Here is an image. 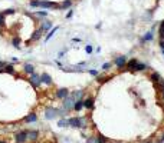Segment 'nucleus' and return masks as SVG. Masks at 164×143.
I'll list each match as a JSON object with an SVG mask.
<instances>
[{
	"instance_id": "47",
	"label": "nucleus",
	"mask_w": 164,
	"mask_h": 143,
	"mask_svg": "<svg viewBox=\"0 0 164 143\" xmlns=\"http://www.w3.org/2000/svg\"><path fill=\"white\" fill-rule=\"evenodd\" d=\"M163 55H164V49H163Z\"/></svg>"
},
{
	"instance_id": "13",
	"label": "nucleus",
	"mask_w": 164,
	"mask_h": 143,
	"mask_svg": "<svg viewBox=\"0 0 164 143\" xmlns=\"http://www.w3.org/2000/svg\"><path fill=\"white\" fill-rule=\"evenodd\" d=\"M137 63H138V59H135V57H132V59H130V60L127 62V65H125V67H127L128 70H131V72H134V69H135V66H137Z\"/></svg>"
},
{
	"instance_id": "37",
	"label": "nucleus",
	"mask_w": 164,
	"mask_h": 143,
	"mask_svg": "<svg viewBox=\"0 0 164 143\" xmlns=\"http://www.w3.org/2000/svg\"><path fill=\"white\" fill-rule=\"evenodd\" d=\"M85 52H87L88 55H91V53L94 52V47H92L91 45H87V46H85Z\"/></svg>"
},
{
	"instance_id": "23",
	"label": "nucleus",
	"mask_w": 164,
	"mask_h": 143,
	"mask_svg": "<svg viewBox=\"0 0 164 143\" xmlns=\"http://www.w3.org/2000/svg\"><path fill=\"white\" fill-rule=\"evenodd\" d=\"M20 42H22L20 37H19V36H15V37L12 39V46L16 47V49H20Z\"/></svg>"
},
{
	"instance_id": "46",
	"label": "nucleus",
	"mask_w": 164,
	"mask_h": 143,
	"mask_svg": "<svg viewBox=\"0 0 164 143\" xmlns=\"http://www.w3.org/2000/svg\"><path fill=\"white\" fill-rule=\"evenodd\" d=\"M115 143H122V142H115Z\"/></svg>"
},
{
	"instance_id": "42",
	"label": "nucleus",
	"mask_w": 164,
	"mask_h": 143,
	"mask_svg": "<svg viewBox=\"0 0 164 143\" xmlns=\"http://www.w3.org/2000/svg\"><path fill=\"white\" fill-rule=\"evenodd\" d=\"M72 42H75V43L78 42V43H79V42H81V39H78V37H73V39H72Z\"/></svg>"
},
{
	"instance_id": "6",
	"label": "nucleus",
	"mask_w": 164,
	"mask_h": 143,
	"mask_svg": "<svg viewBox=\"0 0 164 143\" xmlns=\"http://www.w3.org/2000/svg\"><path fill=\"white\" fill-rule=\"evenodd\" d=\"M56 116H59V109H56V107H46V110H45V117H46L48 120H52V119H55Z\"/></svg>"
},
{
	"instance_id": "15",
	"label": "nucleus",
	"mask_w": 164,
	"mask_h": 143,
	"mask_svg": "<svg viewBox=\"0 0 164 143\" xmlns=\"http://www.w3.org/2000/svg\"><path fill=\"white\" fill-rule=\"evenodd\" d=\"M58 30H59V26H55V27H52V29H50V30L46 33V36H45V42H49V40H50V39L55 36V33H56Z\"/></svg>"
},
{
	"instance_id": "1",
	"label": "nucleus",
	"mask_w": 164,
	"mask_h": 143,
	"mask_svg": "<svg viewBox=\"0 0 164 143\" xmlns=\"http://www.w3.org/2000/svg\"><path fill=\"white\" fill-rule=\"evenodd\" d=\"M30 7L35 9H43V10H49V9H59V5L50 0H30L29 2Z\"/></svg>"
},
{
	"instance_id": "17",
	"label": "nucleus",
	"mask_w": 164,
	"mask_h": 143,
	"mask_svg": "<svg viewBox=\"0 0 164 143\" xmlns=\"http://www.w3.org/2000/svg\"><path fill=\"white\" fill-rule=\"evenodd\" d=\"M72 7V0H63L59 5V10H69Z\"/></svg>"
},
{
	"instance_id": "12",
	"label": "nucleus",
	"mask_w": 164,
	"mask_h": 143,
	"mask_svg": "<svg viewBox=\"0 0 164 143\" xmlns=\"http://www.w3.org/2000/svg\"><path fill=\"white\" fill-rule=\"evenodd\" d=\"M45 33L40 30V29H38L33 35H32V37H30V40H29V43H32V42H38L39 39H42V36H43Z\"/></svg>"
},
{
	"instance_id": "7",
	"label": "nucleus",
	"mask_w": 164,
	"mask_h": 143,
	"mask_svg": "<svg viewBox=\"0 0 164 143\" xmlns=\"http://www.w3.org/2000/svg\"><path fill=\"white\" fill-rule=\"evenodd\" d=\"M28 140V130H19L15 134V142L16 143H25Z\"/></svg>"
},
{
	"instance_id": "25",
	"label": "nucleus",
	"mask_w": 164,
	"mask_h": 143,
	"mask_svg": "<svg viewBox=\"0 0 164 143\" xmlns=\"http://www.w3.org/2000/svg\"><path fill=\"white\" fill-rule=\"evenodd\" d=\"M144 70H147V65H144V63H137V66H135V69H134V72H144Z\"/></svg>"
},
{
	"instance_id": "43",
	"label": "nucleus",
	"mask_w": 164,
	"mask_h": 143,
	"mask_svg": "<svg viewBox=\"0 0 164 143\" xmlns=\"http://www.w3.org/2000/svg\"><path fill=\"white\" fill-rule=\"evenodd\" d=\"M17 62H19L17 57H13V59H12V63H17Z\"/></svg>"
},
{
	"instance_id": "2",
	"label": "nucleus",
	"mask_w": 164,
	"mask_h": 143,
	"mask_svg": "<svg viewBox=\"0 0 164 143\" xmlns=\"http://www.w3.org/2000/svg\"><path fill=\"white\" fill-rule=\"evenodd\" d=\"M68 123L71 127H76V129H85L88 126V117H69Z\"/></svg>"
},
{
	"instance_id": "8",
	"label": "nucleus",
	"mask_w": 164,
	"mask_h": 143,
	"mask_svg": "<svg viewBox=\"0 0 164 143\" xmlns=\"http://www.w3.org/2000/svg\"><path fill=\"white\" fill-rule=\"evenodd\" d=\"M69 93H71V92H69L66 87H60V89H58V90H56V93H55V94H56V97H58V99L63 100V99H66V97L69 96Z\"/></svg>"
},
{
	"instance_id": "18",
	"label": "nucleus",
	"mask_w": 164,
	"mask_h": 143,
	"mask_svg": "<svg viewBox=\"0 0 164 143\" xmlns=\"http://www.w3.org/2000/svg\"><path fill=\"white\" fill-rule=\"evenodd\" d=\"M23 120H25L26 123H35V122H38V114L32 112V113H29V114H28Z\"/></svg>"
},
{
	"instance_id": "27",
	"label": "nucleus",
	"mask_w": 164,
	"mask_h": 143,
	"mask_svg": "<svg viewBox=\"0 0 164 143\" xmlns=\"http://www.w3.org/2000/svg\"><path fill=\"white\" fill-rule=\"evenodd\" d=\"M158 36H160V39H164V20L158 26Z\"/></svg>"
},
{
	"instance_id": "16",
	"label": "nucleus",
	"mask_w": 164,
	"mask_h": 143,
	"mask_svg": "<svg viewBox=\"0 0 164 143\" xmlns=\"http://www.w3.org/2000/svg\"><path fill=\"white\" fill-rule=\"evenodd\" d=\"M23 72H25L28 76H30L32 73H35V72H36V69H35V66H33V65H30V63H26V65L23 66Z\"/></svg>"
},
{
	"instance_id": "14",
	"label": "nucleus",
	"mask_w": 164,
	"mask_h": 143,
	"mask_svg": "<svg viewBox=\"0 0 164 143\" xmlns=\"http://www.w3.org/2000/svg\"><path fill=\"white\" fill-rule=\"evenodd\" d=\"M94 104H95L94 97H87V99L84 100V107H85V109H88V110L94 109Z\"/></svg>"
},
{
	"instance_id": "41",
	"label": "nucleus",
	"mask_w": 164,
	"mask_h": 143,
	"mask_svg": "<svg viewBox=\"0 0 164 143\" xmlns=\"http://www.w3.org/2000/svg\"><path fill=\"white\" fill-rule=\"evenodd\" d=\"M63 56H65V50H62V52H59V55H58V57H59V59H62Z\"/></svg>"
},
{
	"instance_id": "10",
	"label": "nucleus",
	"mask_w": 164,
	"mask_h": 143,
	"mask_svg": "<svg viewBox=\"0 0 164 143\" xmlns=\"http://www.w3.org/2000/svg\"><path fill=\"white\" fill-rule=\"evenodd\" d=\"M53 27V23L52 22H49V20H45V22H42L40 23V26H39V29L43 32V33H48L50 29Z\"/></svg>"
},
{
	"instance_id": "24",
	"label": "nucleus",
	"mask_w": 164,
	"mask_h": 143,
	"mask_svg": "<svg viewBox=\"0 0 164 143\" xmlns=\"http://www.w3.org/2000/svg\"><path fill=\"white\" fill-rule=\"evenodd\" d=\"M71 94L73 96V99H75V100H79V99L84 97V92H82V90H75V92H72Z\"/></svg>"
},
{
	"instance_id": "34",
	"label": "nucleus",
	"mask_w": 164,
	"mask_h": 143,
	"mask_svg": "<svg viewBox=\"0 0 164 143\" xmlns=\"http://www.w3.org/2000/svg\"><path fill=\"white\" fill-rule=\"evenodd\" d=\"M88 73H89L91 76H94V77H97V76L99 74V72H98L97 69H88Z\"/></svg>"
},
{
	"instance_id": "36",
	"label": "nucleus",
	"mask_w": 164,
	"mask_h": 143,
	"mask_svg": "<svg viewBox=\"0 0 164 143\" xmlns=\"http://www.w3.org/2000/svg\"><path fill=\"white\" fill-rule=\"evenodd\" d=\"M6 62L5 60H0V73H5V67H6Z\"/></svg>"
},
{
	"instance_id": "29",
	"label": "nucleus",
	"mask_w": 164,
	"mask_h": 143,
	"mask_svg": "<svg viewBox=\"0 0 164 143\" xmlns=\"http://www.w3.org/2000/svg\"><path fill=\"white\" fill-rule=\"evenodd\" d=\"M111 77H107V76H101V74H98L97 76V82L98 83H105V82H108Z\"/></svg>"
},
{
	"instance_id": "39",
	"label": "nucleus",
	"mask_w": 164,
	"mask_h": 143,
	"mask_svg": "<svg viewBox=\"0 0 164 143\" xmlns=\"http://www.w3.org/2000/svg\"><path fill=\"white\" fill-rule=\"evenodd\" d=\"M72 16H73V10H72V9H69V10H68V13H66V19H71Z\"/></svg>"
},
{
	"instance_id": "35",
	"label": "nucleus",
	"mask_w": 164,
	"mask_h": 143,
	"mask_svg": "<svg viewBox=\"0 0 164 143\" xmlns=\"http://www.w3.org/2000/svg\"><path fill=\"white\" fill-rule=\"evenodd\" d=\"M157 86H158V90H160V92L163 93V92H164V80L161 79V80H160V82L157 83Z\"/></svg>"
},
{
	"instance_id": "5",
	"label": "nucleus",
	"mask_w": 164,
	"mask_h": 143,
	"mask_svg": "<svg viewBox=\"0 0 164 143\" xmlns=\"http://www.w3.org/2000/svg\"><path fill=\"white\" fill-rule=\"evenodd\" d=\"M127 62H128L127 56H117V57L114 59V65L118 67V70H124V67H125Z\"/></svg>"
},
{
	"instance_id": "9",
	"label": "nucleus",
	"mask_w": 164,
	"mask_h": 143,
	"mask_svg": "<svg viewBox=\"0 0 164 143\" xmlns=\"http://www.w3.org/2000/svg\"><path fill=\"white\" fill-rule=\"evenodd\" d=\"M40 80H42V83L46 84V86H52V84H53L52 76H50L49 73H42V74H40Z\"/></svg>"
},
{
	"instance_id": "40",
	"label": "nucleus",
	"mask_w": 164,
	"mask_h": 143,
	"mask_svg": "<svg viewBox=\"0 0 164 143\" xmlns=\"http://www.w3.org/2000/svg\"><path fill=\"white\" fill-rule=\"evenodd\" d=\"M158 46H160L161 50L164 49V39H160V40H158Z\"/></svg>"
},
{
	"instance_id": "30",
	"label": "nucleus",
	"mask_w": 164,
	"mask_h": 143,
	"mask_svg": "<svg viewBox=\"0 0 164 143\" xmlns=\"http://www.w3.org/2000/svg\"><path fill=\"white\" fill-rule=\"evenodd\" d=\"M58 126H59V127H66V126H69V123H68V119H63V117H62V119L58 122Z\"/></svg>"
},
{
	"instance_id": "4",
	"label": "nucleus",
	"mask_w": 164,
	"mask_h": 143,
	"mask_svg": "<svg viewBox=\"0 0 164 143\" xmlns=\"http://www.w3.org/2000/svg\"><path fill=\"white\" fill-rule=\"evenodd\" d=\"M75 99H73V96L69 93V96L66 97V99H63L62 100V107L66 110V112H71V110H73V104H75Z\"/></svg>"
},
{
	"instance_id": "44",
	"label": "nucleus",
	"mask_w": 164,
	"mask_h": 143,
	"mask_svg": "<svg viewBox=\"0 0 164 143\" xmlns=\"http://www.w3.org/2000/svg\"><path fill=\"white\" fill-rule=\"evenodd\" d=\"M0 143H7V142H5V140H0Z\"/></svg>"
},
{
	"instance_id": "11",
	"label": "nucleus",
	"mask_w": 164,
	"mask_h": 143,
	"mask_svg": "<svg viewBox=\"0 0 164 143\" xmlns=\"http://www.w3.org/2000/svg\"><path fill=\"white\" fill-rule=\"evenodd\" d=\"M39 139V130H28V140L36 142Z\"/></svg>"
},
{
	"instance_id": "3",
	"label": "nucleus",
	"mask_w": 164,
	"mask_h": 143,
	"mask_svg": "<svg viewBox=\"0 0 164 143\" xmlns=\"http://www.w3.org/2000/svg\"><path fill=\"white\" fill-rule=\"evenodd\" d=\"M28 82H29V84L33 87V89H39L40 87V84H42V80H40V74L39 73H32L29 77H28Z\"/></svg>"
},
{
	"instance_id": "31",
	"label": "nucleus",
	"mask_w": 164,
	"mask_h": 143,
	"mask_svg": "<svg viewBox=\"0 0 164 143\" xmlns=\"http://www.w3.org/2000/svg\"><path fill=\"white\" fill-rule=\"evenodd\" d=\"M2 13H3L5 16H9V15H15V13H16V9H5Z\"/></svg>"
},
{
	"instance_id": "22",
	"label": "nucleus",
	"mask_w": 164,
	"mask_h": 143,
	"mask_svg": "<svg viewBox=\"0 0 164 143\" xmlns=\"http://www.w3.org/2000/svg\"><path fill=\"white\" fill-rule=\"evenodd\" d=\"M150 80H151V82H154V83H158V82L161 80L160 73H158V72H153V73L150 74Z\"/></svg>"
},
{
	"instance_id": "32",
	"label": "nucleus",
	"mask_w": 164,
	"mask_h": 143,
	"mask_svg": "<svg viewBox=\"0 0 164 143\" xmlns=\"http://www.w3.org/2000/svg\"><path fill=\"white\" fill-rule=\"evenodd\" d=\"M5 20H6V16H5L3 13H0V30H2V29H3V26L6 25V23H5Z\"/></svg>"
},
{
	"instance_id": "19",
	"label": "nucleus",
	"mask_w": 164,
	"mask_h": 143,
	"mask_svg": "<svg viewBox=\"0 0 164 143\" xmlns=\"http://www.w3.org/2000/svg\"><path fill=\"white\" fill-rule=\"evenodd\" d=\"M153 37H154V36H153V32H147V33L142 36V39L140 40V43H141V45H144L145 42H151V40H153Z\"/></svg>"
},
{
	"instance_id": "28",
	"label": "nucleus",
	"mask_w": 164,
	"mask_h": 143,
	"mask_svg": "<svg viewBox=\"0 0 164 143\" xmlns=\"http://www.w3.org/2000/svg\"><path fill=\"white\" fill-rule=\"evenodd\" d=\"M48 15H49V13H48L46 10H40V12L38 10V12H35V16H36V17H48Z\"/></svg>"
},
{
	"instance_id": "26",
	"label": "nucleus",
	"mask_w": 164,
	"mask_h": 143,
	"mask_svg": "<svg viewBox=\"0 0 164 143\" xmlns=\"http://www.w3.org/2000/svg\"><path fill=\"white\" fill-rule=\"evenodd\" d=\"M97 142H98V143H108L110 140H108V137H105L104 134L98 133V134H97Z\"/></svg>"
},
{
	"instance_id": "20",
	"label": "nucleus",
	"mask_w": 164,
	"mask_h": 143,
	"mask_svg": "<svg viewBox=\"0 0 164 143\" xmlns=\"http://www.w3.org/2000/svg\"><path fill=\"white\" fill-rule=\"evenodd\" d=\"M82 109H84V100L79 99V100L75 102V104H73V110H75V112H81Z\"/></svg>"
},
{
	"instance_id": "33",
	"label": "nucleus",
	"mask_w": 164,
	"mask_h": 143,
	"mask_svg": "<svg viewBox=\"0 0 164 143\" xmlns=\"http://www.w3.org/2000/svg\"><path fill=\"white\" fill-rule=\"evenodd\" d=\"M111 67H112V63H110V62H107V63H104V65H102V70H104V72L111 70Z\"/></svg>"
},
{
	"instance_id": "21",
	"label": "nucleus",
	"mask_w": 164,
	"mask_h": 143,
	"mask_svg": "<svg viewBox=\"0 0 164 143\" xmlns=\"http://www.w3.org/2000/svg\"><path fill=\"white\" fill-rule=\"evenodd\" d=\"M5 73H9V74H12V76H16V70H15L13 65L7 63V65H6V67H5Z\"/></svg>"
},
{
	"instance_id": "45",
	"label": "nucleus",
	"mask_w": 164,
	"mask_h": 143,
	"mask_svg": "<svg viewBox=\"0 0 164 143\" xmlns=\"http://www.w3.org/2000/svg\"><path fill=\"white\" fill-rule=\"evenodd\" d=\"M161 96H163V99H164V92H163V93H161Z\"/></svg>"
},
{
	"instance_id": "38",
	"label": "nucleus",
	"mask_w": 164,
	"mask_h": 143,
	"mask_svg": "<svg viewBox=\"0 0 164 143\" xmlns=\"http://www.w3.org/2000/svg\"><path fill=\"white\" fill-rule=\"evenodd\" d=\"M87 143H98V142H97V136H95V137H92V136L88 137V139H87Z\"/></svg>"
}]
</instances>
